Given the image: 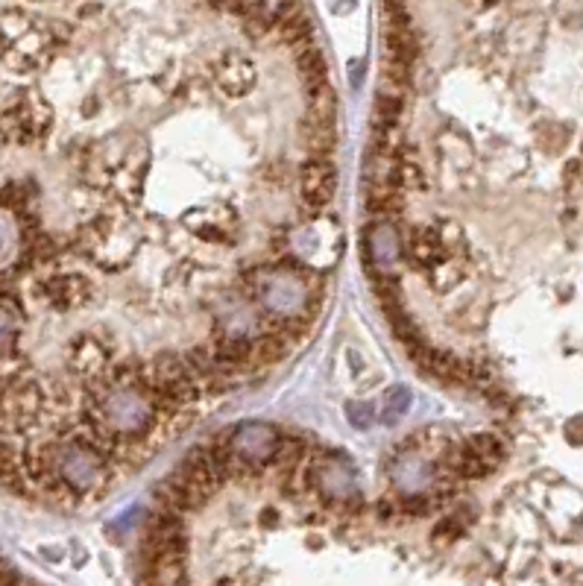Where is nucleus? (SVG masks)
I'll return each mask as SVG.
<instances>
[{"label": "nucleus", "instance_id": "f257e3e1", "mask_svg": "<svg viewBox=\"0 0 583 586\" xmlns=\"http://www.w3.org/2000/svg\"><path fill=\"white\" fill-rule=\"evenodd\" d=\"M50 126V106L42 97L30 94V91H18L6 97L3 106V132H6V144H27L42 138Z\"/></svg>", "mask_w": 583, "mask_h": 586}, {"label": "nucleus", "instance_id": "f03ea898", "mask_svg": "<svg viewBox=\"0 0 583 586\" xmlns=\"http://www.w3.org/2000/svg\"><path fill=\"white\" fill-rule=\"evenodd\" d=\"M83 247L85 252H88L97 264H103V267H112V258H106V255H112V252H109L112 247H118L126 258H132V250H135L132 223L124 220V217H100V220H94V223L85 229Z\"/></svg>", "mask_w": 583, "mask_h": 586}, {"label": "nucleus", "instance_id": "7ed1b4c3", "mask_svg": "<svg viewBox=\"0 0 583 586\" xmlns=\"http://www.w3.org/2000/svg\"><path fill=\"white\" fill-rule=\"evenodd\" d=\"M504 458V449L496 437L490 434H475L472 440H466L460 446L458 452L449 458V466L458 478H466V481H475V478H484L490 475L496 466Z\"/></svg>", "mask_w": 583, "mask_h": 586}, {"label": "nucleus", "instance_id": "20e7f679", "mask_svg": "<svg viewBox=\"0 0 583 586\" xmlns=\"http://www.w3.org/2000/svg\"><path fill=\"white\" fill-rule=\"evenodd\" d=\"M337 191V170L332 159L311 156L299 170V200L308 214H320L334 200Z\"/></svg>", "mask_w": 583, "mask_h": 586}, {"label": "nucleus", "instance_id": "39448f33", "mask_svg": "<svg viewBox=\"0 0 583 586\" xmlns=\"http://www.w3.org/2000/svg\"><path fill=\"white\" fill-rule=\"evenodd\" d=\"M44 402H47V393H44L42 384L33 381V378H18V384H6V402H3L6 431L12 425H18V431H21L33 422H39Z\"/></svg>", "mask_w": 583, "mask_h": 586}, {"label": "nucleus", "instance_id": "423d86ee", "mask_svg": "<svg viewBox=\"0 0 583 586\" xmlns=\"http://www.w3.org/2000/svg\"><path fill=\"white\" fill-rule=\"evenodd\" d=\"M211 74H214L217 88L226 97H244V94H250L252 85H255V65H252L250 56L241 53V50H226L214 62Z\"/></svg>", "mask_w": 583, "mask_h": 586}, {"label": "nucleus", "instance_id": "0eeeda50", "mask_svg": "<svg viewBox=\"0 0 583 586\" xmlns=\"http://www.w3.org/2000/svg\"><path fill=\"white\" fill-rule=\"evenodd\" d=\"M94 285L80 273H56L42 282V299L59 311H74L91 302Z\"/></svg>", "mask_w": 583, "mask_h": 586}, {"label": "nucleus", "instance_id": "6e6552de", "mask_svg": "<svg viewBox=\"0 0 583 586\" xmlns=\"http://www.w3.org/2000/svg\"><path fill=\"white\" fill-rule=\"evenodd\" d=\"M458 252L449 247L440 226H417L408 238V258L417 270L434 273L440 264H446Z\"/></svg>", "mask_w": 583, "mask_h": 586}, {"label": "nucleus", "instance_id": "1a4fd4ad", "mask_svg": "<svg viewBox=\"0 0 583 586\" xmlns=\"http://www.w3.org/2000/svg\"><path fill=\"white\" fill-rule=\"evenodd\" d=\"M235 211H229L226 206H209V209L191 211L185 217V223L191 226L194 235L206 238V241H226L232 232H235Z\"/></svg>", "mask_w": 583, "mask_h": 586}, {"label": "nucleus", "instance_id": "9d476101", "mask_svg": "<svg viewBox=\"0 0 583 586\" xmlns=\"http://www.w3.org/2000/svg\"><path fill=\"white\" fill-rule=\"evenodd\" d=\"M293 59H296V71H299L305 88L329 83V65H326V56H323V50L317 44L308 42L302 44V47H296Z\"/></svg>", "mask_w": 583, "mask_h": 586}, {"label": "nucleus", "instance_id": "9b49d317", "mask_svg": "<svg viewBox=\"0 0 583 586\" xmlns=\"http://www.w3.org/2000/svg\"><path fill=\"white\" fill-rule=\"evenodd\" d=\"M71 367L80 376L97 378L103 370H109V352L100 343H94L91 337H85V340L77 343V349L71 352Z\"/></svg>", "mask_w": 583, "mask_h": 586}, {"label": "nucleus", "instance_id": "f8f14e48", "mask_svg": "<svg viewBox=\"0 0 583 586\" xmlns=\"http://www.w3.org/2000/svg\"><path fill=\"white\" fill-rule=\"evenodd\" d=\"M302 141H305V147H308L311 156H317V159H332L334 147H337L334 124L308 118V121L302 124Z\"/></svg>", "mask_w": 583, "mask_h": 586}, {"label": "nucleus", "instance_id": "ddd939ff", "mask_svg": "<svg viewBox=\"0 0 583 586\" xmlns=\"http://www.w3.org/2000/svg\"><path fill=\"white\" fill-rule=\"evenodd\" d=\"M305 97H308V118L334 124V115H337V97H334L332 83L305 88Z\"/></svg>", "mask_w": 583, "mask_h": 586}, {"label": "nucleus", "instance_id": "4468645a", "mask_svg": "<svg viewBox=\"0 0 583 586\" xmlns=\"http://www.w3.org/2000/svg\"><path fill=\"white\" fill-rule=\"evenodd\" d=\"M469 6H475V9H487V6H493L496 0H466Z\"/></svg>", "mask_w": 583, "mask_h": 586}]
</instances>
